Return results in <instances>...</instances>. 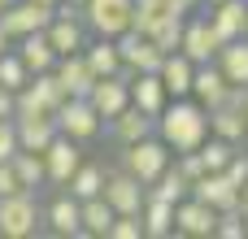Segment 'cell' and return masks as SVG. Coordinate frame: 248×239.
I'll list each match as a JSON object with an SVG mask.
<instances>
[{
  "mask_svg": "<svg viewBox=\"0 0 248 239\" xmlns=\"http://www.w3.org/2000/svg\"><path fill=\"white\" fill-rule=\"evenodd\" d=\"M157 135L170 144V152H196L209 139V109L192 96H170L157 118Z\"/></svg>",
  "mask_w": 248,
  "mask_h": 239,
  "instance_id": "6da1fadb",
  "label": "cell"
},
{
  "mask_svg": "<svg viewBox=\"0 0 248 239\" xmlns=\"http://www.w3.org/2000/svg\"><path fill=\"white\" fill-rule=\"evenodd\" d=\"M166 165H170V144H166L157 131L122 148V170H126V174H135L144 187H148V183H153V179H157Z\"/></svg>",
  "mask_w": 248,
  "mask_h": 239,
  "instance_id": "7a4b0ae2",
  "label": "cell"
},
{
  "mask_svg": "<svg viewBox=\"0 0 248 239\" xmlns=\"http://www.w3.org/2000/svg\"><path fill=\"white\" fill-rule=\"evenodd\" d=\"M44 222L35 192H17V196H0V239H26L35 235V226Z\"/></svg>",
  "mask_w": 248,
  "mask_h": 239,
  "instance_id": "3957f363",
  "label": "cell"
},
{
  "mask_svg": "<svg viewBox=\"0 0 248 239\" xmlns=\"http://www.w3.org/2000/svg\"><path fill=\"white\" fill-rule=\"evenodd\" d=\"M65 105V87L57 83V70H39L26 78V87L17 91V113H52Z\"/></svg>",
  "mask_w": 248,
  "mask_h": 239,
  "instance_id": "277c9868",
  "label": "cell"
},
{
  "mask_svg": "<svg viewBox=\"0 0 248 239\" xmlns=\"http://www.w3.org/2000/svg\"><path fill=\"white\" fill-rule=\"evenodd\" d=\"M100 126H105V118L96 113V105H92L87 96H65V105L57 109V131L70 135V139H78V144L96 139Z\"/></svg>",
  "mask_w": 248,
  "mask_h": 239,
  "instance_id": "5b68a950",
  "label": "cell"
},
{
  "mask_svg": "<svg viewBox=\"0 0 248 239\" xmlns=\"http://www.w3.org/2000/svg\"><path fill=\"white\" fill-rule=\"evenodd\" d=\"M57 17V4H39V0H13L0 13V26L9 39H22L31 30H48V22Z\"/></svg>",
  "mask_w": 248,
  "mask_h": 239,
  "instance_id": "8992f818",
  "label": "cell"
},
{
  "mask_svg": "<svg viewBox=\"0 0 248 239\" xmlns=\"http://www.w3.org/2000/svg\"><path fill=\"white\" fill-rule=\"evenodd\" d=\"M131 13H135V0H87L83 4V22L96 35H109V39L131 30Z\"/></svg>",
  "mask_w": 248,
  "mask_h": 239,
  "instance_id": "52a82bcc",
  "label": "cell"
},
{
  "mask_svg": "<svg viewBox=\"0 0 248 239\" xmlns=\"http://www.w3.org/2000/svg\"><path fill=\"white\" fill-rule=\"evenodd\" d=\"M118 52H122V65L131 74H157L166 52L153 44V35H140V30H122L118 35Z\"/></svg>",
  "mask_w": 248,
  "mask_h": 239,
  "instance_id": "ba28073f",
  "label": "cell"
},
{
  "mask_svg": "<svg viewBox=\"0 0 248 239\" xmlns=\"http://www.w3.org/2000/svg\"><path fill=\"white\" fill-rule=\"evenodd\" d=\"M87 100L96 105V113H100L105 122H109V118H118V113L131 105V70L96 78V87H92V96H87Z\"/></svg>",
  "mask_w": 248,
  "mask_h": 239,
  "instance_id": "9c48e42d",
  "label": "cell"
},
{
  "mask_svg": "<svg viewBox=\"0 0 248 239\" xmlns=\"http://www.w3.org/2000/svg\"><path fill=\"white\" fill-rule=\"evenodd\" d=\"M214 222H218V209L205 205V200H196V196H187V200L174 205V231H179V235L209 239V235H214Z\"/></svg>",
  "mask_w": 248,
  "mask_h": 239,
  "instance_id": "30bf717a",
  "label": "cell"
},
{
  "mask_svg": "<svg viewBox=\"0 0 248 239\" xmlns=\"http://www.w3.org/2000/svg\"><path fill=\"white\" fill-rule=\"evenodd\" d=\"M44 165H48V183L65 187V183H70V174L83 165V148H78V139H70V135H57V139L44 148Z\"/></svg>",
  "mask_w": 248,
  "mask_h": 239,
  "instance_id": "8fae6325",
  "label": "cell"
},
{
  "mask_svg": "<svg viewBox=\"0 0 248 239\" xmlns=\"http://www.w3.org/2000/svg\"><path fill=\"white\" fill-rule=\"evenodd\" d=\"M100 196H105L118 213H140L148 187H144L135 174H126V170H113V174H105V192H100Z\"/></svg>",
  "mask_w": 248,
  "mask_h": 239,
  "instance_id": "7c38bea8",
  "label": "cell"
},
{
  "mask_svg": "<svg viewBox=\"0 0 248 239\" xmlns=\"http://www.w3.org/2000/svg\"><path fill=\"white\" fill-rule=\"evenodd\" d=\"M209 135H218V139H227V144H244L248 139V118H244V109H240L235 87H231V96H227L218 109H209Z\"/></svg>",
  "mask_w": 248,
  "mask_h": 239,
  "instance_id": "4fadbf2b",
  "label": "cell"
},
{
  "mask_svg": "<svg viewBox=\"0 0 248 239\" xmlns=\"http://www.w3.org/2000/svg\"><path fill=\"white\" fill-rule=\"evenodd\" d=\"M209 26L218 35V44H231L248 35V0H218L209 4Z\"/></svg>",
  "mask_w": 248,
  "mask_h": 239,
  "instance_id": "5bb4252c",
  "label": "cell"
},
{
  "mask_svg": "<svg viewBox=\"0 0 248 239\" xmlns=\"http://www.w3.org/2000/svg\"><path fill=\"white\" fill-rule=\"evenodd\" d=\"M13 126H17V148H26V152H44L61 135L52 113H17Z\"/></svg>",
  "mask_w": 248,
  "mask_h": 239,
  "instance_id": "9a60e30c",
  "label": "cell"
},
{
  "mask_svg": "<svg viewBox=\"0 0 248 239\" xmlns=\"http://www.w3.org/2000/svg\"><path fill=\"white\" fill-rule=\"evenodd\" d=\"M192 196L196 200H205V205H214L218 213H227V209H240V187L222 174V170H209V174H201L196 183H192Z\"/></svg>",
  "mask_w": 248,
  "mask_h": 239,
  "instance_id": "2e32d148",
  "label": "cell"
},
{
  "mask_svg": "<svg viewBox=\"0 0 248 239\" xmlns=\"http://www.w3.org/2000/svg\"><path fill=\"white\" fill-rule=\"evenodd\" d=\"M218 35H214V26H209V17H187V26H183V44H179V52H187L196 65H205V61H214L218 57Z\"/></svg>",
  "mask_w": 248,
  "mask_h": 239,
  "instance_id": "e0dca14e",
  "label": "cell"
},
{
  "mask_svg": "<svg viewBox=\"0 0 248 239\" xmlns=\"http://www.w3.org/2000/svg\"><path fill=\"white\" fill-rule=\"evenodd\" d=\"M57 83L65 87V96H92L96 74L83 52H65V57H57Z\"/></svg>",
  "mask_w": 248,
  "mask_h": 239,
  "instance_id": "ac0fdd59",
  "label": "cell"
},
{
  "mask_svg": "<svg viewBox=\"0 0 248 239\" xmlns=\"http://www.w3.org/2000/svg\"><path fill=\"white\" fill-rule=\"evenodd\" d=\"M227 96H231V83H227V74L218 70V61L196 65V78H192V100H201L205 109H218Z\"/></svg>",
  "mask_w": 248,
  "mask_h": 239,
  "instance_id": "d6986e66",
  "label": "cell"
},
{
  "mask_svg": "<svg viewBox=\"0 0 248 239\" xmlns=\"http://www.w3.org/2000/svg\"><path fill=\"white\" fill-rule=\"evenodd\" d=\"M131 105L144 109L148 118H161V109L170 105V91H166L161 74H131Z\"/></svg>",
  "mask_w": 248,
  "mask_h": 239,
  "instance_id": "ffe728a7",
  "label": "cell"
},
{
  "mask_svg": "<svg viewBox=\"0 0 248 239\" xmlns=\"http://www.w3.org/2000/svg\"><path fill=\"white\" fill-rule=\"evenodd\" d=\"M44 222H48L52 235H83V205H78L70 192H61V196H52V205L44 209Z\"/></svg>",
  "mask_w": 248,
  "mask_h": 239,
  "instance_id": "44dd1931",
  "label": "cell"
},
{
  "mask_svg": "<svg viewBox=\"0 0 248 239\" xmlns=\"http://www.w3.org/2000/svg\"><path fill=\"white\" fill-rule=\"evenodd\" d=\"M17 57L26 61L31 74H39V70H57V48H52L48 30H31V35H22V39H17Z\"/></svg>",
  "mask_w": 248,
  "mask_h": 239,
  "instance_id": "7402d4cb",
  "label": "cell"
},
{
  "mask_svg": "<svg viewBox=\"0 0 248 239\" xmlns=\"http://www.w3.org/2000/svg\"><path fill=\"white\" fill-rule=\"evenodd\" d=\"M161 83H166V91L170 96H192V78H196V61L187 57V52H166V61H161Z\"/></svg>",
  "mask_w": 248,
  "mask_h": 239,
  "instance_id": "603a6c76",
  "label": "cell"
},
{
  "mask_svg": "<svg viewBox=\"0 0 248 239\" xmlns=\"http://www.w3.org/2000/svg\"><path fill=\"white\" fill-rule=\"evenodd\" d=\"M109 126H113V139L126 148V144H135V139H144V135H153L157 131V118H148L144 109H135V105H126L118 118H109Z\"/></svg>",
  "mask_w": 248,
  "mask_h": 239,
  "instance_id": "cb8c5ba5",
  "label": "cell"
},
{
  "mask_svg": "<svg viewBox=\"0 0 248 239\" xmlns=\"http://www.w3.org/2000/svg\"><path fill=\"white\" fill-rule=\"evenodd\" d=\"M214 61H218V70L227 74L231 87H248V35L231 39V44H222Z\"/></svg>",
  "mask_w": 248,
  "mask_h": 239,
  "instance_id": "d4e9b609",
  "label": "cell"
},
{
  "mask_svg": "<svg viewBox=\"0 0 248 239\" xmlns=\"http://www.w3.org/2000/svg\"><path fill=\"white\" fill-rule=\"evenodd\" d=\"M83 57H87V65H92L96 78L126 70L122 65V52H118V39H109V35H96V44H83Z\"/></svg>",
  "mask_w": 248,
  "mask_h": 239,
  "instance_id": "484cf974",
  "label": "cell"
},
{
  "mask_svg": "<svg viewBox=\"0 0 248 239\" xmlns=\"http://www.w3.org/2000/svg\"><path fill=\"white\" fill-rule=\"evenodd\" d=\"M140 218H144V239L174 235V205H170V200H161V196H144Z\"/></svg>",
  "mask_w": 248,
  "mask_h": 239,
  "instance_id": "4316f807",
  "label": "cell"
},
{
  "mask_svg": "<svg viewBox=\"0 0 248 239\" xmlns=\"http://www.w3.org/2000/svg\"><path fill=\"white\" fill-rule=\"evenodd\" d=\"M65 192H70L74 200H92V196H100V192H105V165H96V161H83V165L70 174Z\"/></svg>",
  "mask_w": 248,
  "mask_h": 239,
  "instance_id": "83f0119b",
  "label": "cell"
},
{
  "mask_svg": "<svg viewBox=\"0 0 248 239\" xmlns=\"http://www.w3.org/2000/svg\"><path fill=\"white\" fill-rule=\"evenodd\" d=\"M148 196H161V200L179 205V200H187V196H192V183H187V179L179 174V165L170 161V165H166V170H161V174L148 183Z\"/></svg>",
  "mask_w": 248,
  "mask_h": 239,
  "instance_id": "f1b7e54d",
  "label": "cell"
},
{
  "mask_svg": "<svg viewBox=\"0 0 248 239\" xmlns=\"http://www.w3.org/2000/svg\"><path fill=\"white\" fill-rule=\"evenodd\" d=\"M13 170H17V183H22L26 192H39V187L48 183L44 152H26V148H17V157H13Z\"/></svg>",
  "mask_w": 248,
  "mask_h": 239,
  "instance_id": "f546056e",
  "label": "cell"
},
{
  "mask_svg": "<svg viewBox=\"0 0 248 239\" xmlns=\"http://www.w3.org/2000/svg\"><path fill=\"white\" fill-rule=\"evenodd\" d=\"M78 205H83V235H109L118 209L105 196H92V200H78Z\"/></svg>",
  "mask_w": 248,
  "mask_h": 239,
  "instance_id": "4dcf8cb0",
  "label": "cell"
},
{
  "mask_svg": "<svg viewBox=\"0 0 248 239\" xmlns=\"http://www.w3.org/2000/svg\"><path fill=\"white\" fill-rule=\"evenodd\" d=\"M183 26H187V17H183V13L161 17V26L153 30V44H157L161 52H179V44H183Z\"/></svg>",
  "mask_w": 248,
  "mask_h": 239,
  "instance_id": "1f68e13d",
  "label": "cell"
},
{
  "mask_svg": "<svg viewBox=\"0 0 248 239\" xmlns=\"http://www.w3.org/2000/svg\"><path fill=\"white\" fill-rule=\"evenodd\" d=\"M235 148L240 144H227V139H218V135H209L196 152H201V161H205V170H227V161L235 157Z\"/></svg>",
  "mask_w": 248,
  "mask_h": 239,
  "instance_id": "d6a6232c",
  "label": "cell"
},
{
  "mask_svg": "<svg viewBox=\"0 0 248 239\" xmlns=\"http://www.w3.org/2000/svg\"><path fill=\"white\" fill-rule=\"evenodd\" d=\"M26 78H31L26 61H22L17 52H4V57H0V87H9V91H22V87H26Z\"/></svg>",
  "mask_w": 248,
  "mask_h": 239,
  "instance_id": "836d02e7",
  "label": "cell"
},
{
  "mask_svg": "<svg viewBox=\"0 0 248 239\" xmlns=\"http://www.w3.org/2000/svg\"><path fill=\"white\" fill-rule=\"evenodd\" d=\"M214 235H218V239H244V235H248L244 213H240V209H227V213H218V222H214Z\"/></svg>",
  "mask_w": 248,
  "mask_h": 239,
  "instance_id": "e575fe53",
  "label": "cell"
},
{
  "mask_svg": "<svg viewBox=\"0 0 248 239\" xmlns=\"http://www.w3.org/2000/svg\"><path fill=\"white\" fill-rule=\"evenodd\" d=\"M105 239H144V218L140 213H118Z\"/></svg>",
  "mask_w": 248,
  "mask_h": 239,
  "instance_id": "d590c367",
  "label": "cell"
},
{
  "mask_svg": "<svg viewBox=\"0 0 248 239\" xmlns=\"http://www.w3.org/2000/svg\"><path fill=\"white\" fill-rule=\"evenodd\" d=\"M174 165H179V174H183L187 183H196L201 174H209L205 161H201V152H174Z\"/></svg>",
  "mask_w": 248,
  "mask_h": 239,
  "instance_id": "8d00e7d4",
  "label": "cell"
},
{
  "mask_svg": "<svg viewBox=\"0 0 248 239\" xmlns=\"http://www.w3.org/2000/svg\"><path fill=\"white\" fill-rule=\"evenodd\" d=\"M17 157V126H13V118H4L0 122V161H13Z\"/></svg>",
  "mask_w": 248,
  "mask_h": 239,
  "instance_id": "74e56055",
  "label": "cell"
},
{
  "mask_svg": "<svg viewBox=\"0 0 248 239\" xmlns=\"http://www.w3.org/2000/svg\"><path fill=\"white\" fill-rule=\"evenodd\" d=\"M222 174H227L235 187H244V183H248V152H240V148H235V157L227 161V170H222Z\"/></svg>",
  "mask_w": 248,
  "mask_h": 239,
  "instance_id": "f35d334b",
  "label": "cell"
},
{
  "mask_svg": "<svg viewBox=\"0 0 248 239\" xmlns=\"http://www.w3.org/2000/svg\"><path fill=\"white\" fill-rule=\"evenodd\" d=\"M17 192H26V187L17 183V170H13V161H0V196H17Z\"/></svg>",
  "mask_w": 248,
  "mask_h": 239,
  "instance_id": "ab89813d",
  "label": "cell"
},
{
  "mask_svg": "<svg viewBox=\"0 0 248 239\" xmlns=\"http://www.w3.org/2000/svg\"><path fill=\"white\" fill-rule=\"evenodd\" d=\"M4 118H17V91H9V87H0V122Z\"/></svg>",
  "mask_w": 248,
  "mask_h": 239,
  "instance_id": "60d3db41",
  "label": "cell"
},
{
  "mask_svg": "<svg viewBox=\"0 0 248 239\" xmlns=\"http://www.w3.org/2000/svg\"><path fill=\"white\" fill-rule=\"evenodd\" d=\"M235 96H240V109H244V118H248V87H235Z\"/></svg>",
  "mask_w": 248,
  "mask_h": 239,
  "instance_id": "b9f144b4",
  "label": "cell"
},
{
  "mask_svg": "<svg viewBox=\"0 0 248 239\" xmlns=\"http://www.w3.org/2000/svg\"><path fill=\"white\" fill-rule=\"evenodd\" d=\"M9 44H13V39H9V35H4V26H0V57L9 52Z\"/></svg>",
  "mask_w": 248,
  "mask_h": 239,
  "instance_id": "7bdbcfd3",
  "label": "cell"
},
{
  "mask_svg": "<svg viewBox=\"0 0 248 239\" xmlns=\"http://www.w3.org/2000/svg\"><path fill=\"white\" fill-rule=\"evenodd\" d=\"M240 205H248V183H244V187H240Z\"/></svg>",
  "mask_w": 248,
  "mask_h": 239,
  "instance_id": "ee69618b",
  "label": "cell"
},
{
  "mask_svg": "<svg viewBox=\"0 0 248 239\" xmlns=\"http://www.w3.org/2000/svg\"><path fill=\"white\" fill-rule=\"evenodd\" d=\"M65 4H74V9H83V4H87V0H65Z\"/></svg>",
  "mask_w": 248,
  "mask_h": 239,
  "instance_id": "f6af8a7d",
  "label": "cell"
},
{
  "mask_svg": "<svg viewBox=\"0 0 248 239\" xmlns=\"http://www.w3.org/2000/svg\"><path fill=\"white\" fill-rule=\"evenodd\" d=\"M240 213H244V226H248V205H240Z\"/></svg>",
  "mask_w": 248,
  "mask_h": 239,
  "instance_id": "bcb514c9",
  "label": "cell"
},
{
  "mask_svg": "<svg viewBox=\"0 0 248 239\" xmlns=\"http://www.w3.org/2000/svg\"><path fill=\"white\" fill-rule=\"evenodd\" d=\"M187 4H192V9H196V4H205V0H187Z\"/></svg>",
  "mask_w": 248,
  "mask_h": 239,
  "instance_id": "7dc6e473",
  "label": "cell"
},
{
  "mask_svg": "<svg viewBox=\"0 0 248 239\" xmlns=\"http://www.w3.org/2000/svg\"><path fill=\"white\" fill-rule=\"evenodd\" d=\"M39 4H61V0H39Z\"/></svg>",
  "mask_w": 248,
  "mask_h": 239,
  "instance_id": "c3c4849f",
  "label": "cell"
},
{
  "mask_svg": "<svg viewBox=\"0 0 248 239\" xmlns=\"http://www.w3.org/2000/svg\"><path fill=\"white\" fill-rule=\"evenodd\" d=\"M4 9H9V0H0V13H4Z\"/></svg>",
  "mask_w": 248,
  "mask_h": 239,
  "instance_id": "681fc988",
  "label": "cell"
},
{
  "mask_svg": "<svg viewBox=\"0 0 248 239\" xmlns=\"http://www.w3.org/2000/svg\"><path fill=\"white\" fill-rule=\"evenodd\" d=\"M205 4H218V0H205Z\"/></svg>",
  "mask_w": 248,
  "mask_h": 239,
  "instance_id": "f907efd6",
  "label": "cell"
}]
</instances>
